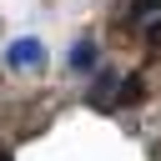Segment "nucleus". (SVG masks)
I'll list each match as a JSON object with an SVG mask.
<instances>
[{"mask_svg": "<svg viewBox=\"0 0 161 161\" xmlns=\"http://www.w3.org/2000/svg\"><path fill=\"white\" fill-rule=\"evenodd\" d=\"M151 10L161 15V0H136V5H131V15H151Z\"/></svg>", "mask_w": 161, "mask_h": 161, "instance_id": "4", "label": "nucleus"}, {"mask_svg": "<svg viewBox=\"0 0 161 161\" xmlns=\"http://www.w3.org/2000/svg\"><path fill=\"white\" fill-rule=\"evenodd\" d=\"M146 40H151V45H161V20H151V25H146Z\"/></svg>", "mask_w": 161, "mask_h": 161, "instance_id": "5", "label": "nucleus"}, {"mask_svg": "<svg viewBox=\"0 0 161 161\" xmlns=\"http://www.w3.org/2000/svg\"><path fill=\"white\" fill-rule=\"evenodd\" d=\"M5 60H10L15 70H30V65L40 70V65H45V45H40V40H15V45L5 50Z\"/></svg>", "mask_w": 161, "mask_h": 161, "instance_id": "1", "label": "nucleus"}, {"mask_svg": "<svg viewBox=\"0 0 161 161\" xmlns=\"http://www.w3.org/2000/svg\"><path fill=\"white\" fill-rule=\"evenodd\" d=\"M0 161H15V156H10V151H5V146H0Z\"/></svg>", "mask_w": 161, "mask_h": 161, "instance_id": "6", "label": "nucleus"}, {"mask_svg": "<svg viewBox=\"0 0 161 161\" xmlns=\"http://www.w3.org/2000/svg\"><path fill=\"white\" fill-rule=\"evenodd\" d=\"M141 96H146V86H141V75H126V86L116 91V106H136Z\"/></svg>", "mask_w": 161, "mask_h": 161, "instance_id": "3", "label": "nucleus"}, {"mask_svg": "<svg viewBox=\"0 0 161 161\" xmlns=\"http://www.w3.org/2000/svg\"><path fill=\"white\" fill-rule=\"evenodd\" d=\"M91 65H96V45L91 40H75L70 45V70H91Z\"/></svg>", "mask_w": 161, "mask_h": 161, "instance_id": "2", "label": "nucleus"}]
</instances>
